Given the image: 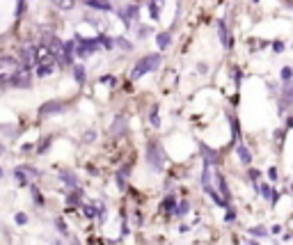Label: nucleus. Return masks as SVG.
Returning a JSON list of instances; mask_svg holds the SVG:
<instances>
[{
  "label": "nucleus",
  "instance_id": "nucleus-1",
  "mask_svg": "<svg viewBox=\"0 0 293 245\" xmlns=\"http://www.w3.org/2000/svg\"><path fill=\"white\" fill-rule=\"evenodd\" d=\"M160 65V55H146V57H142V60L135 65V69L131 71V78H142L144 73H149V71H154L156 67Z\"/></svg>",
  "mask_w": 293,
  "mask_h": 245
},
{
  "label": "nucleus",
  "instance_id": "nucleus-2",
  "mask_svg": "<svg viewBox=\"0 0 293 245\" xmlns=\"http://www.w3.org/2000/svg\"><path fill=\"white\" fill-rule=\"evenodd\" d=\"M78 42H76V53H78V57H87V55H92V53L99 48V39H82V37H76Z\"/></svg>",
  "mask_w": 293,
  "mask_h": 245
},
{
  "label": "nucleus",
  "instance_id": "nucleus-3",
  "mask_svg": "<svg viewBox=\"0 0 293 245\" xmlns=\"http://www.w3.org/2000/svg\"><path fill=\"white\" fill-rule=\"evenodd\" d=\"M35 69H37V78H46V76H51V73H55V60L39 62V65H35Z\"/></svg>",
  "mask_w": 293,
  "mask_h": 245
},
{
  "label": "nucleus",
  "instance_id": "nucleus-4",
  "mask_svg": "<svg viewBox=\"0 0 293 245\" xmlns=\"http://www.w3.org/2000/svg\"><path fill=\"white\" fill-rule=\"evenodd\" d=\"M87 5H90L92 9H101V12H110L112 9L110 0H87Z\"/></svg>",
  "mask_w": 293,
  "mask_h": 245
},
{
  "label": "nucleus",
  "instance_id": "nucleus-5",
  "mask_svg": "<svg viewBox=\"0 0 293 245\" xmlns=\"http://www.w3.org/2000/svg\"><path fill=\"white\" fill-rule=\"evenodd\" d=\"M218 35H220V42H222V46H224V48L232 46V42H229V35H227V28H224V23H222V21L218 23Z\"/></svg>",
  "mask_w": 293,
  "mask_h": 245
},
{
  "label": "nucleus",
  "instance_id": "nucleus-6",
  "mask_svg": "<svg viewBox=\"0 0 293 245\" xmlns=\"http://www.w3.org/2000/svg\"><path fill=\"white\" fill-rule=\"evenodd\" d=\"M55 3L57 9H62V12H69V9L76 7V0H53Z\"/></svg>",
  "mask_w": 293,
  "mask_h": 245
},
{
  "label": "nucleus",
  "instance_id": "nucleus-7",
  "mask_svg": "<svg viewBox=\"0 0 293 245\" xmlns=\"http://www.w3.org/2000/svg\"><path fill=\"white\" fill-rule=\"evenodd\" d=\"M236 151H238V158H241V160H243V163H245V165H247V163H250V160H252V156H250V151H247V147L238 145V149H236Z\"/></svg>",
  "mask_w": 293,
  "mask_h": 245
},
{
  "label": "nucleus",
  "instance_id": "nucleus-8",
  "mask_svg": "<svg viewBox=\"0 0 293 245\" xmlns=\"http://www.w3.org/2000/svg\"><path fill=\"white\" fill-rule=\"evenodd\" d=\"M160 209H163L165 213H172V211H174V197H172V195H168V197L163 199V204H160Z\"/></svg>",
  "mask_w": 293,
  "mask_h": 245
},
{
  "label": "nucleus",
  "instance_id": "nucleus-9",
  "mask_svg": "<svg viewBox=\"0 0 293 245\" xmlns=\"http://www.w3.org/2000/svg\"><path fill=\"white\" fill-rule=\"evenodd\" d=\"M156 39H158V46H160V48H168L170 44H172V37H170V32H160V35L156 37Z\"/></svg>",
  "mask_w": 293,
  "mask_h": 245
},
{
  "label": "nucleus",
  "instance_id": "nucleus-10",
  "mask_svg": "<svg viewBox=\"0 0 293 245\" xmlns=\"http://www.w3.org/2000/svg\"><path fill=\"white\" fill-rule=\"evenodd\" d=\"M73 76H76V80L78 83H85V69H82V67H73Z\"/></svg>",
  "mask_w": 293,
  "mask_h": 245
},
{
  "label": "nucleus",
  "instance_id": "nucleus-11",
  "mask_svg": "<svg viewBox=\"0 0 293 245\" xmlns=\"http://www.w3.org/2000/svg\"><path fill=\"white\" fill-rule=\"evenodd\" d=\"M259 190H261V195H263L266 199H275V195H273L270 186H259Z\"/></svg>",
  "mask_w": 293,
  "mask_h": 245
},
{
  "label": "nucleus",
  "instance_id": "nucleus-12",
  "mask_svg": "<svg viewBox=\"0 0 293 245\" xmlns=\"http://www.w3.org/2000/svg\"><path fill=\"white\" fill-rule=\"evenodd\" d=\"M151 124H154V126H158L160 124V119H158V108H151Z\"/></svg>",
  "mask_w": 293,
  "mask_h": 245
},
{
  "label": "nucleus",
  "instance_id": "nucleus-13",
  "mask_svg": "<svg viewBox=\"0 0 293 245\" xmlns=\"http://www.w3.org/2000/svg\"><path fill=\"white\" fill-rule=\"evenodd\" d=\"M99 42H101V46H103V48H112V46H115V42H112V39H108V37H101Z\"/></svg>",
  "mask_w": 293,
  "mask_h": 245
},
{
  "label": "nucleus",
  "instance_id": "nucleus-14",
  "mask_svg": "<svg viewBox=\"0 0 293 245\" xmlns=\"http://www.w3.org/2000/svg\"><path fill=\"white\" fill-rule=\"evenodd\" d=\"M149 9H151V16L158 18V7H156V3H151V5H149Z\"/></svg>",
  "mask_w": 293,
  "mask_h": 245
},
{
  "label": "nucleus",
  "instance_id": "nucleus-15",
  "mask_svg": "<svg viewBox=\"0 0 293 245\" xmlns=\"http://www.w3.org/2000/svg\"><path fill=\"white\" fill-rule=\"evenodd\" d=\"M117 42H119V46L129 48V51H131V48H133V46H131V44H129V42H126V39H124V37H119V39H117Z\"/></svg>",
  "mask_w": 293,
  "mask_h": 245
},
{
  "label": "nucleus",
  "instance_id": "nucleus-16",
  "mask_svg": "<svg viewBox=\"0 0 293 245\" xmlns=\"http://www.w3.org/2000/svg\"><path fill=\"white\" fill-rule=\"evenodd\" d=\"M16 222H21V224L28 222V215H26V213H18V215H16Z\"/></svg>",
  "mask_w": 293,
  "mask_h": 245
},
{
  "label": "nucleus",
  "instance_id": "nucleus-17",
  "mask_svg": "<svg viewBox=\"0 0 293 245\" xmlns=\"http://www.w3.org/2000/svg\"><path fill=\"white\" fill-rule=\"evenodd\" d=\"M282 78H284V80H291V69H282Z\"/></svg>",
  "mask_w": 293,
  "mask_h": 245
},
{
  "label": "nucleus",
  "instance_id": "nucleus-18",
  "mask_svg": "<svg viewBox=\"0 0 293 245\" xmlns=\"http://www.w3.org/2000/svg\"><path fill=\"white\" fill-rule=\"evenodd\" d=\"M185 211H188V204H185V202H183V204H181V207H179V209H177V213H185Z\"/></svg>",
  "mask_w": 293,
  "mask_h": 245
},
{
  "label": "nucleus",
  "instance_id": "nucleus-19",
  "mask_svg": "<svg viewBox=\"0 0 293 245\" xmlns=\"http://www.w3.org/2000/svg\"><path fill=\"white\" fill-rule=\"evenodd\" d=\"M55 245H60V243H55Z\"/></svg>",
  "mask_w": 293,
  "mask_h": 245
}]
</instances>
